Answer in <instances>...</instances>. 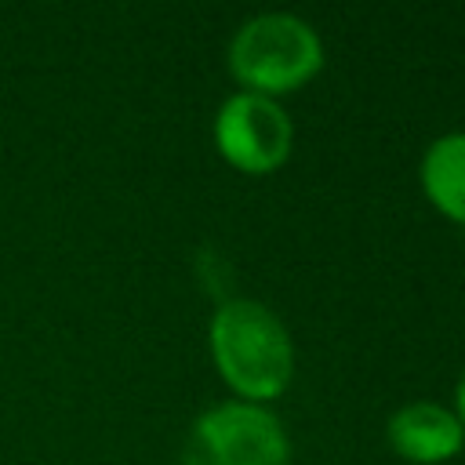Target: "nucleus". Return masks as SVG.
I'll return each mask as SVG.
<instances>
[{
	"instance_id": "obj_1",
	"label": "nucleus",
	"mask_w": 465,
	"mask_h": 465,
	"mask_svg": "<svg viewBox=\"0 0 465 465\" xmlns=\"http://www.w3.org/2000/svg\"><path fill=\"white\" fill-rule=\"evenodd\" d=\"M211 352L222 378L251 400H272L287 389L294 349L272 309L251 298H229L211 320Z\"/></svg>"
},
{
	"instance_id": "obj_2",
	"label": "nucleus",
	"mask_w": 465,
	"mask_h": 465,
	"mask_svg": "<svg viewBox=\"0 0 465 465\" xmlns=\"http://www.w3.org/2000/svg\"><path fill=\"white\" fill-rule=\"evenodd\" d=\"M323 65L320 36L309 22L272 11L243 22L229 44V69L254 94L291 91Z\"/></svg>"
},
{
	"instance_id": "obj_3",
	"label": "nucleus",
	"mask_w": 465,
	"mask_h": 465,
	"mask_svg": "<svg viewBox=\"0 0 465 465\" xmlns=\"http://www.w3.org/2000/svg\"><path fill=\"white\" fill-rule=\"evenodd\" d=\"M291 447L276 414L236 400L203 411L185 440L182 465H287Z\"/></svg>"
},
{
	"instance_id": "obj_4",
	"label": "nucleus",
	"mask_w": 465,
	"mask_h": 465,
	"mask_svg": "<svg viewBox=\"0 0 465 465\" xmlns=\"http://www.w3.org/2000/svg\"><path fill=\"white\" fill-rule=\"evenodd\" d=\"M214 138L222 156L240 171H272L291 153V120L269 98L254 91L232 94L214 120Z\"/></svg>"
},
{
	"instance_id": "obj_5",
	"label": "nucleus",
	"mask_w": 465,
	"mask_h": 465,
	"mask_svg": "<svg viewBox=\"0 0 465 465\" xmlns=\"http://www.w3.org/2000/svg\"><path fill=\"white\" fill-rule=\"evenodd\" d=\"M465 429L440 403H407L389 418V443L411 461H443L461 450Z\"/></svg>"
},
{
	"instance_id": "obj_6",
	"label": "nucleus",
	"mask_w": 465,
	"mask_h": 465,
	"mask_svg": "<svg viewBox=\"0 0 465 465\" xmlns=\"http://www.w3.org/2000/svg\"><path fill=\"white\" fill-rule=\"evenodd\" d=\"M421 185L443 214L465 222V131L443 134L425 149Z\"/></svg>"
},
{
	"instance_id": "obj_7",
	"label": "nucleus",
	"mask_w": 465,
	"mask_h": 465,
	"mask_svg": "<svg viewBox=\"0 0 465 465\" xmlns=\"http://www.w3.org/2000/svg\"><path fill=\"white\" fill-rule=\"evenodd\" d=\"M458 421H461V429H465V371H461V378H458Z\"/></svg>"
}]
</instances>
